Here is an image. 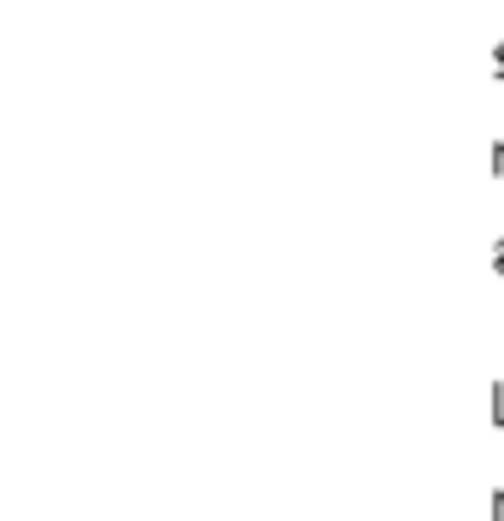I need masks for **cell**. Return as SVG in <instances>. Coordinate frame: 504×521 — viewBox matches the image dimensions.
I'll list each match as a JSON object with an SVG mask.
<instances>
[{"label": "cell", "instance_id": "6da1fadb", "mask_svg": "<svg viewBox=\"0 0 504 521\" xmlns=\"http://www.w3.org/2000/svg\"><path fill=\"white\" fill-rule=\"evenodd\" d=\"M488 68H493V73H499V79H504V40L493 45V62H488Z\"/></svg>", "mask_w": 504, "mask_h": 521}]
</instances>
